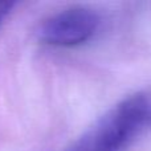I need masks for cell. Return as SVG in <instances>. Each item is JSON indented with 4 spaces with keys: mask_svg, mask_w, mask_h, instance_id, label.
<instances>
[{
    "mask_svg": "<svg viewBox=\"0 0 151 151\" xmlns=\"http://www.w3.org/2000/svg\"><path fill=\"white\" fill-rule=\"evenodd\" d=\"M147 127L146 93L123 98L64 151H119Z\"/></svg>",
    "mask_w": 151,
    "mask_h": 151,
    "instance_id": "cell-1",
    "label": "cell"
},
{
    "mask_svg": "<svg viewBox=\"0 0 151 151\" xmlns=\"http://www.w3.org/2000/svg\"><path fill=\"white\" fill-rule=\"evenodd\" d=\"M101 24L99 15L88 7H69L49 16L37 29L39 39L52 47H76L89 41Z\"/></svg>",
    "mask_w": 151,
    "mask_h": 151,
    "instance_id": "cell-2",
    "label": "cell"
},
{
    "mask_svg": "<svg viewBox=\"0 0 151 151\" xmlns=\"http://www.w3.org/2000/svg\"><path fill=\"white\" fill-rule=\"evenodd\" d=\"M13 7H15L13 1H0V27L3 25L5 19L9 16V13L12 12Z\"/></svg>",
    "mask_w": 151,
    "mask_h": 151,
    "instance_id": "cell-3",
    "label": "cell"
},
{
    "mask_svg": "<svg viewBox=\"0 0 151 151\" xmlns=\"http://www.w3.org/2000/svg\"><path fill=\"white\" fill-rule=\"evenodd\" d=\"M147 97V126H151V96L146 94Z\"/></svg>",
    "mask_w": 151,
    "mask_h": 151,
    "instance_id": "cell-4",
    "label": "cell"
}]
</instances>
